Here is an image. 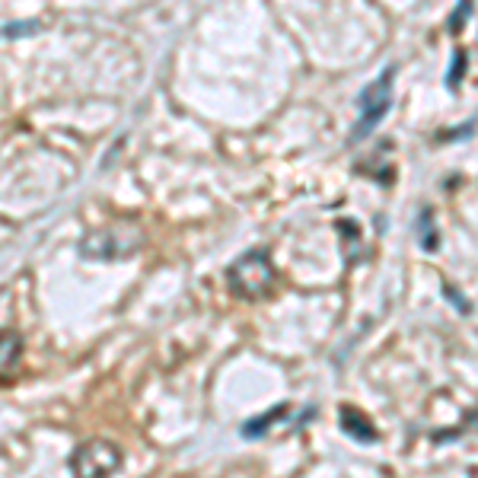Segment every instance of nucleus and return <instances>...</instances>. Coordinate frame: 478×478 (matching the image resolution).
<instances>
[{
  "instance_id": "obj_8",
  "label": "nucleus",
  "mask_w": 478,
  "mask_h": 478,
  "mask_svg": "<svg viewBox=\"0 0 478 478\" xmlns=\"http://www.w3.org/2000/svg\"><path fill=\"white\" fill-rule=\"evenodd\" d=\"M463 74H465V52H456L453 54V64H449V70H447L449 93H459V80H463Z\"/></svg>"
},
{
  "instance_id": "obj_6",
  "label": "nucleus",
  "mask_w": 478,
  "mask_h": 478,
  "mask_svg": "<svg viewBox=\"0 0 478 478\" xmlns=\"http://www.w3.org/2000/svg\"><path fill=\"white\" fill-rule=\"evenodd\" d=\"M287 405H277V408H271L268 415H259V418H249L246 424H242V437H249V440H259L268 427H275L277 421H284L287 418Z\"/></svg>"
},
{
  "instance_id": "obj_1",
  "label": "nucleus",
  "mask_w": 478,
  "mask_h": 478,
  "mask_svg": "<svg viewBox=\"0 0 478 478\" xmlns=\"http://www.w3.org/2000/svg\"><path fill=\"white\" fill-rule=\"evenodd\" d=\"M141 246H144L141 226L134 220H115L109 226H99V230L86 233L77 249L90 262H121V259H131Z\"/></svg>"
},
{
  "instance_id": "obj_10",
  "label": "nucleus",
  "mask_w": 478,
  "mask_h": 478,
  "mask_svg": "<svg viewBox=\"0 0 478 478\" xmlns=\"http://www.w3.org/2000/svg\"><path fill=\"white\" fill-rule=\"evenodd\" d=\"M472 13V3H459V7L453 10V16H449V32H459V26H463V20Z\"/></svg>"
},
{
  "instance_id": "obj_11",
  "label": "nucleus",
  "mask_w": 478,
  "mask_h": 478,
  "mask_svg": "<svg viewBox=\"0 0 478 478\" xmlns=\"http://www.w3.org/2000/svg\"><path fill=\"white\" fill-rule=\"evenodd\" d=\"M443 297H449V300H453V303H456V309H459V313H469V303H465V300L463 297H459V291H456V287L453 284H443Z\"/></svg>"
},
{
  "instance_id": "obj_4",
  "label": "nucleus",
  "mask_w": 478,
  "mask_h": 478,
  "mask_svg": "<svg viewBox=\"0 0 478 478\" xmlns=\"http://www.w3.org/2000/svg\"><path fill=\"white\" fill-rule=\"evenodd\" d=\"M121 469V449L112 440H86L70 456V475L74 478H112Z\"/></svg>"
},
{
  "instance_id": "obj_9",
  "label": "nucleus",
  "mask_w": 478,
  "mask_h": 478,
  "mask_svg": "<svg viewBox=\"0 0 478 478\" xmlns=\"http://www.w3.org/2000/svg\"><path fill=\"white\" fill-rule=\"evenodd\" d=\"M16 357H20V335L16 332H3V373H10Z\"/></svg>"
},
{
  "instance_id": "obj_3",
  "label": "nucleus",
  "mask_w": 478,
  "mask_h": 478,
  "mask_svg": "<svg viewBox=\"0 0 478 478\" xmlns=\"http://www.w3.org/2000/svg\"><path fill=\"white\" fill-rule=\"evenodd\" d=\"M392 77H396V68L386 64V68L380 70V77L370 80L364 90H360L357 121H354V131H351V137H348V144H360L389 115V105H392Z\"/></svg>"
},
{
  "instance_id": "obj_7",
  "label": "nucleus",
  "mask_w": 478,
  "mask_h": 478,
  "mask_svg": "<svg viewBox=\"0 0 478 478\" xmlns=\"http://www.w3.org/2000/svg\"><path fill=\"white\" fill-rule=\"evenodd\" d=\"M418 242H421V249L424 252H433L437 249V226H433V210L431 208H424L421 210V217H418Z\"/></svg>"
},
{
  "instance_id": "obj_5",
  "label": "nucleus",
  "mask_w": 478,
  "mask_h": 478,
  "mask_svg": "<svg viewBox=\"0 0 478 478\" xmlns=\"http://www.w3.org/2000/svg\"><path fill=\"white\" fill-rule=\"evenodd\" d=\"M338 424H341V431L348 433V437H354V440H360V443L376 440V427L370 424V418H367L364 411L351 408V405H341V408H338Z\"/></svg>"
},
{
  "instance_id": "obj_2",
  "label": "nucleus",
  "mask_w": 478,
  "mask_h": 478,
  "mask_svg": "<svg viewBox=\"0 0 478 478\" xmlns=\"http://www.w3.org/2000/svg\"><path fill=\"white\" fill-rule=\"evenodd\" d=\"M226 284L230 293L239 300H262L275 284V268L265 249H252V252L239 255L236 262L226 268Z\"/></svg>"
}]
</instances>
